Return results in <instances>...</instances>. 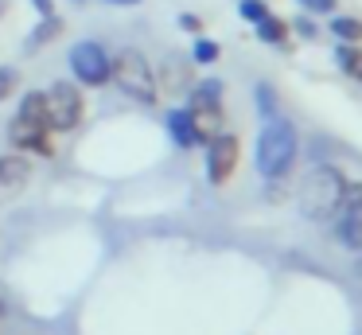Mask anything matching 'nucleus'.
Instances as JSON below:
<instances>
[{
	"instance_id": "nucleus-1",
	"label": "nucleus",
	"mask_w": 362,
	"mask_h": 335,
	"mask_svg": "<svg viewBox=\"0 0 362 335\" xmlns=\"http://www.w3.org/2000/svg\"><path fill=\"white\" fill-rule=\"evenodd\" d=\"M343 195H346L343 171L331 168V164H315L304 176L300 195H296L300 215H304L308 222H331V218L339 215V207H343Z\"/></svg>"
},
{
	"instance_id": "nucleus-2",
	"label": "nucleus",
	"mask_w": 362,
	"mask_h": 335,
	"mask_svg": "<svg viewBox=\"0 0 362 335\" xmlns=\"http://www.w3.org/2000/svg\"><path fill=\"white\" fill-rule=\"evenodd\" d=\"M296 160V125L284 117H269L257 137V171L265 179H281Z\"/></svg>"
},
{
	"instance_id": "nucleus-3",
	"label": "nucleus",
	"mask_w": 362,
	"mask_h": 335,
	"mask_svg": "<svg viewBox=\"0 0 362 335\" xmlns=\"http://www.w3.org/2000/svg\"><path fill=\"white\" fill-rule=\"evenodd\" d=\"M110 78L121 86V93H129L133 101H141V106H156V98H160L156 70H152V62L144 59L136 47H125V51L113 59V74Z\"/></svg>"
},
{
	"instance_id": "nucleus-4",
	"label": "nucleus",
	"mask_w": 362,
	"mask_h": 335,
	"mask_svg": "<svg viewBox=\"0 0 362 335\" xmlns=\"http://www.w3.org/2000/svg\"><path fill=\"white\" fill-rule=\"evenodd\" d=\"M82 113H86V98L74 82H55L47 90V125L55 132H71L82 125Z\"/></svg>"
},
{
	"instance_id": "nucleus-5",
	"label": "nucleus",
	"mask_w": 362,
	"mask_h": 335,
	"mask_svg": "<svg viewBox=\"0 0 362 335\" xmlns=\"http://www.w3.org/2000/svg\"><path fill=\"white\" fill-rule=\"evenodd\" d=\"M71 70L82 86H105L113 74V59L102 43L94 39H82V43L71 47Z\"/></svg>"
},
{
	"instance_id": "nucleus-6",
	"label": "nucleus",
	"mask_w": 362,
	"mask_h": 335,
	"mask_svg": "<svg viewBox=\"0 0 362 335\" xmlns=\"http://www.w3.org/2000/svg\"><path fill=\"white\" fill-rule=\"evenodd\" d=\"M335 234L343 242V249L362 254V183H346L343 207L335 215Z\"/></svg>"
},
{
	"instance_id": "nucleus-7",
	"label": "nucleus",
	"mask_w": 362,
	"mask_h": 335,
	"mask_svg": "<svg viewBox=\"0 0 362 335\" xmlns=\"http://www.w3.org/2000/svg\"><path fill=\"white\" fill-rule=\"evenodd\" d=\"M238 156H242V144H238L234 132H218L214 140H206V179L214 187L226 183L238 168Z\"/></svg>"
},
{
	"instance_id": "nucleus-8",
	"label": "nucleus",
	"mask_w": 362,
	"mask_h": 335,
	"mask_svg": "<svg viewBox=\"0 0 362 335\" xmlns=\"http://www.w3.org/2000/svg\"><path fill=\"white\" fill-rule=\"evenodd\" d=\"M32 183V160L28 156H0V203H12Z\"/></svg>"
},
{
	"instance_id": "nucleus-9",
	"label": "nucleus",
	"mask_w": 362,
	"mask_h": 335,
	"mask_svg": "<svg viewBox=\"0 0 362 335\" xmlns=\"http://www.w3.org/2000/svg\"><path fill=\"white\" fill-rule=\"evenodd\" d=\"M8 140L16 144V152H35V156H55V140H51V129H24V125L12 121Z\"/></svg>"
},
{
	"instance_id": "nucleus-10",
	"label": "nucleus",
	"mask_w": 362,
	"mask_h": 335,
	"mask_svg": "<svg viewBox=\"0 0 362 335\" xmlns=\"http://www.w3.org/2000/svg\"><path fill=\"white\" fill-rule=\"evenodd\" d=\"M16 125H24V129H51L47 125V90H28L20 98Z\"/></svg>"
},
{
	"instance_id": "nucleus-11",
	"label": "nucleus",
	"mask_w": 362,
	"mask_h": 335,
	"mask_svg": "<svg viewBox=\"0 0 362 335\" xmlns=\"http://www.w3.org/2000/svg\"><path fill=\"white\" fill-rule=\"evenodd\" d=\"M191 121H195V132H199V144H206V140H214L222 132V125H226V113H222V106H187Z\"/></svg>"
},
{
	"instance_id": "nucleus-12",
	"label": "nucleus",
	"mask_w": 362,
	"mask_h": 335,
	"mask_svg": "<svg viewBox=\"0 0 362 335\" xmlns=\"http://www.w3.org/2000/svg\"><path fill=\"white\" fill-rule=\"evenodd\" d=\"M168 132H172V140H175L180 148H195V144H199L195 121H191L187 109H172V113H168Z\"/></svg>"
},
{
	"instance_id": "nucleus-13",
	"label": "nucleus",
	"mask_w": 362,
	"mask_h": 335,
	"mask_svg": "<svg viewBox=\"0 0 362 335\" xmlns=\"http://www.w3.org/2000/svg\"><path fill=\"white\" fill-rule=\"evenodd\" d=\"M257 39H261V43H273V47L284 43V39H288V23H284L281 16L269 12L265 20H257Z\"/></svg>"
},
{
	"instance_id": "nucleus-14",
	"label": "nucleus",
	"mask_w": 362,
	"mask_h": 335,
	"mask_svg": "<svg viewBox=\"0 0 362 335\" xmlns=\"http://www.w3.org/2000/svg\"><path fill=\"white\" fill-rule=\"evenodd\" d=\"M187 106H222V82H218V78H206V82H199L195 90H191Z\"/></svg>"
},
{
	"instance_id": "nucleus-15",
	"label": "nucleus",
	"mask_w": 362,
	"mask_h": 335,
	"mask_svg": "<svg viewBox=\"0 0 362 335\" xmlns=\"http://www.w3.org/2000/svg\"><path fill=\"white\" fill-rule=\"evenodd\" d=\"M331 31H335L339 43H362V20H354V16H335Z\"/></svg>"
},
{
	"instance_id": "nucleus-16",
	"label": "nucleus",
	"mask_w": 362,
	"mask_h": 335,
	"mask_svg": "<svg viewBox=\"0 0 362 335\" xmlns=\"http://www.w3.org/2000/svg\"><path fill=\"white\" fill-rule=\"evenodd\" d=\"M156 86H164L168 93H180L183 86H187V70H183V62L168 59V67H164V74L156 78Z\"/></svg>"
},
{
	"instance_id": "nucleus-17",
	"label": "nucleus",
	"mask_w": 362,
	"mask_h": 335,
	"mask_svg": "<svg viewBox=\"0 0 362 335\" xmlns=\"http://www.w3.org/2000/svg\"><path fill=\"white\" fill-rule=\"evenodd\" d=\"M218 55H222V47L214 43V39H203V35L195 39V47H191V59L203 62V67H206V62H218Z\"/></svg>"
},
{
	"instance_id": "nucleus-18",
	"label": "nucleus",
	"mask_w": 362,
	"mask_h": 335,
	"mask_svg": "<svg viewBox=\"0 0 362 335\" xmlns=\"http://www.w3.org/2000/svg\"><path fill=\"white\" fill-rule=\"evenodd\" d=\"M358 59H362L358 43H339V51H335V62H339V70H343V74H354V67H358Z\"/></svg>"
},
{
	"instance_id": "nucleus-19",
	"label": "nucleus",
	"mask_w": 362,
	"mask_h": 335,
	"mask_svg": "<svg viewBox=\"0 0 362 335\" xmlns=\"http://www.w3.org/2000/svg\"><path fill=\"white\" fill-rule=\"evenodd\" d=\"M238 12H242V20L257 23V20H265V16H269V4H265V0H242Z\"/></svg>"
},
{
	"instance_id": "nucleus-20",
	"label": "nucleus",
	"mask_w": 362,
	"mask_h": 335,
	"mask_svg": "<svg viewBox=\"0 0 362 335\" xmlns=\"http://www.w3.org/2000/svg\"><path fill=\"white\" fill-rule=\"evenodd\" d=\"M16 86H20V70L16 67H0V101L12 98V93H16Z\"/></svg>"
},
{
	"instance_id": "nucleus-21",
	"label": "nucleus",
	"mask_w": 362,
	"mask_h": 335,
	"mask_svg": "<svg viewBox=\"0 0 362 335\" xmlns=\"http://www.w3.org/2000/svg\"><path fill=\"white\" fill-rule=\"evenodd\" d=\"M180 28H183V31H191V35H203V20H199V16H191V12H183V16H180Z\"/></svg>"
},
{
	"instance_id": "nucleus-22",
	"label": "nucleus",
	"mask_w": 362,
	"mask_h": 335,
	"mask_svg": "<svg viewBox=\"0 0 362 335\" xmlns=\"http://www.w3.org/2000/svg\"><path fill=\"white\" fill-rule=\"evenodd\" d=\"M308 12H335V0H300Z\"/></svg>"
},
{
	"instance_id": "nucleus-23",
	"label": "nucleus",
	"mask_w": 362,
	"mask_h": 335,
	"mask_svg": "<svg viewBox=\"0 0 362 335\" xmlns=\"http://www.w3.org/2000/svg\"><path fill=\"white\" fill-rule=\"evenodd\" d=\"M292 28H296V31H300V35H304V39H315V23L308 20V16H300V20L292 23Z\"/></svg>"
},
{
	"instance_id": "nucleus-24",
	"label": "nucleus",
	"mask_w": 362,
	"mask_h": 335,
	"mask_svg": "<svg viewBox=\"0 0 362 335\" xmlns=\"http://www.w3.org/2000/svg\"><path fill=\"white\" fill-rule=\"evenodd\" d=\"M40 16H55V0H32Z\"/></svg>"
},
{
	"instance_id": "nucleus-25",
	"label": "nucleus",
	"mask_w": 362,
	"mask_h": 335,
	"mask_svg": "<svg viewBox=\"0 0 362 335\" xmlns=\"http://www.w3.org/2000/svg\"><path fill=\"white\" fill-rule=\"evenodd\" d=\"M105 4H121V8H129V4H141V0H105Z\"/></svg>"
},
{
	"instance_id": "nucleus-26",
	"label": "nucleus",
	"mask_w": 362,
	"mask_h": 335,
	"mask_svg": "<svg viewBox=\"0 0 362 335\" xmlns=\"http://www.w3.org/2000/svg\"><path fill=\"white\" fill-rule=\"evenodd\" d=\"M351 78H358V82H362V59H358V67H354V74Z\"/></svg>"
}]
</instances>
